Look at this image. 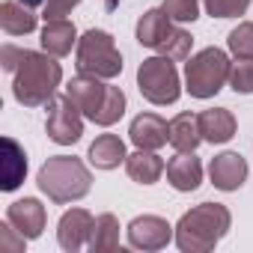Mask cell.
<instances>
[{
	"label": "cell",
	"mask_w": 253,
	"mask_h": 253,
	"mask_svg": "<svg viewBox=\"0 0 253 253\" xmlns=\"http://www.w3.org/2000/svg\"><path fill=\"white\" fill-rule=\"evenodd\" d=\"M125 238L134 250H164L170 241H176V226H170L161 214H137L125 226Z\"/></svg>",
	"instance_id": "8"
},
{
	"label": "cell",
	"mask_w": 253,
	"mask_h": 253,
	"mask_svg": "<svg viewBox=\"0 0 253 253\" xmlns=\"http://www.w3.org/2000/svg\"><path fill=\"white\" fill-rule=\"evenodd\" d=\"M203 161L194 155V152H176L170 161H167V182L173 191L179 194H191L203 185Z\"/></svg>",
	"instance_id": "14"
},
{
	"label": "cell",
	"mask_w": 253,
	"mask_h": 253,
	"mask_svg": "<svg viewBox=\"0 0 253 253\" xmlns=\"http://www.w3.org/2000/svg\"><path fill=\"white\" fill-rule=\"evenodd\" d=\"M122 167L128 173V179L137 182V185H155L167 173V164L155 149H134L128 158H125Z\"/></svg>",
	"instance_id": "18"
},
{
	"label": "cell",
	"mask_w": 253,
	"mask_h": 253,
	"mask_svg": "<svg viewBox=\"0 0 253 253\" xmlns=\"http://www.w3.org/2000/svg\"><path fill=\"white\" fill-rule=\"evenodd\" d=\"M247 176H250V167H247V158L241 152L226 149V152H220V155H214L209 161V179H211V185L217 191L232 194L247 182Z\"/></svg>",
	"instance_id": "10"
},
{
	"label": "cell",
	"mask_w": 253,
	"mask_h": 253,
	"mask_svg": "<svg viewBox=\"0 0 253 253\" xmlns=\"http://www.w3.org/2000/svg\"><path fill=\"white\" fill-rule=\"evenodd\" d=\"M27 241H30V238H24L9 220L0 223V250H3V253H21V250L27 247Z\"/></svg>",
	"instance_id": "30"
},
{
	"label": "cell",
	"mask_w": 253,
	"mask_h": 253,
	"mask_svg": "<svg viewBox=\"0 0 253 253\" xmlns=\"http://www.w3.org/2000/svg\"><path fill=\"white\" fill-rule=\"evenodd\" d=\"M119 217L104 211L95 217V229H92V238H89V250L92 253H110L119 247Z\"/></svg>",
	"instance_id": "23"
},
{
	"label": "cell",
	"mask_w": 253,
	"mask_h": 253,
	"mask_svg": "<svg viewBox=\"0 0 253 253\" xmlns=\"http://www.w3.org/2000/svg\"><path fill=\"white\" fill-rule=\"evenodd\" d=\"M63 84V66L48 51H27L21 54L18 69L12 72V95L21 107H48Z\"/></svg>",
	"instance_id": "1"
},
{
	"label": "cell",
	"mask_w": 253,
	"mask_h": 253,
	"mask_svg": "<svg viewBox=\"0 0 253 253\" xmlns=\"http://www.w3.org/2000/svg\"><path fill=\"white\" fill-rule=\"evenodd\" d=\"M200 131H203L206 143L220 146V143H229L235 137L238 122H235L229 107H209V110L200 113Z\"/></svg>",
	"instance_id": "17"
},
{
	"label": "cell",
	"mask_w": 253,
	"mask_h": 253,
	"mask_svg": "<svg viewBox=\"0 0 253 253\" xmlns=\"http://www.w3.org/2000/svg\"><path fill=\"white\" fill-rule=\"evenodd\" d=\"M104 92H107V84L101 78H92V75H75L69 84H66V95L81 107V113L86 119H92L104 101Z\"/></svg>",
	"instance_id": "13"
},
{
	"label": "cell",
	"mask_w": 253,
	"mask_h": 253,
	"mask_svg": "<svg viewBox=\"0 0 253 253\" xmlns=\"http://www.w3.org/2000/svg\"><path fill=\"white\" fill-rule=\"evenodd\" d=\"M36 185L39 191L57 203V206H69V203H78L89 194L92 188V173L89 167L75 158V155H51L39 173H36Z\"/></svg>",
	"instance_id": "3"
},
{
	"label": "cell",
	"mask_w": 253,
	"mask_h": 253,
	"mask_svg": "<svg viewBox=\"0 0 253 253\" xmlns=\"http://www.w3.org/2000/svg\"><path fill=\"white\" fill-rule=\"evenodd\" d=\"M92 229H95V217L86 209H69V211H63V217L57 223V244L66 253L89 250Z\"/></svg>",
	"instance_id": "9"
},
{
	"label": "cell",
	"mask_w": 253,
	"mask_h": 253,
	"mask_svg": "<svg viewBox=\"0 0 253 253\" xmlns=\"http://www.w3.org/2000/svg\"><path fill=\"white\" fill-rule=\"evenodd\" d=\"M232 226V214L223 203H200L188 209L176 223V247L182 253L214 250Z\"/></svg>",
	"instance_id": "2"
},
{
	"label": "cell",
	"mask_w": 253,
	"mask_h": 253,
	"mask_svg": "<svg viewBox=\"0 0 253 253\" xmlns=\"http://www.w3.org/2000/svg\"><path fill=\"white\" fill-rule=\"evenodd\" d=\"M191 48H194V36L176 24L155 54H164V57H170V60H176V63H185V60L191 57Z\"/></svg>",
	"instance_id": "25"
},
{
	"label": "cell",
	"mask_w": 253,
	"mask_h": 253,
	"mask_svg": "<svg viewBox=\"0 0 253 253\" xmlns=\"http://www.w3.org/2000/svg\"><path fill=\"white\" fill-rule=\"evenodd\" d=\"M128 140L134 149H164L170 143V122L158 113H137L128 125Z\"/></svg>",
	"instance_id": "11"
},
{
	"label": "cell",
	"mask_w": 253,
	"mask_h": 253,
	"mask_svg": "<svg viewBox=\"0 0 253 253\" xmlns=\"http://www.w3.org/2000/svg\"><path fill=\"white\" fill-rule=\"evenodd\" d=\"M137 89L140 95L155 104V107H167L176 104L182 95V78L176 69V60L164 57V54H152L137 66Z\"/></svg>",
	"instance_id": "6"
},
{
	"label": "cell",
	"mask_w": 253,
	"mask_h": 253,
	"mask_svg": "<svg viewBox=\"0 0 253 253\" xmlns=\"http://www.w3.org/2000/svg\"><path fill=\"white\" fill-rule=\"evenodd\" d=\"M161 9L170 15V21L176 24H194L200 18V9H203V0H164Z\"/></svg>",
	"instance_id": "27"
},
{
	"label": "cell",
	"mask_w": 253,
	"mask_h": 253,
	"mask_svg": "<svg viewBox=\"0 0 253 253\" xmlns=\"http://www.w3.org/2000/svg\"><path fill=\"white\" fill-rule=\"evenodd\" d=\"M81 6V0H45L42 6V18L45 21H54V18H66L72 15V9Z\"/></svg>",
	"instance_id": "31"
},
{
	"label": "cell",
	"mask_w": 253,
	"mask_h": 253,
	"mask_svg": "<svg viewBox=\"0 0 253 253\" xmlns=\"http://www.w3.org/2000/svg\"><path fill=\"white\" fill-rule=\"evenodd\" d=\"M6 220L24 235V238H39L48 226V211L45 206L36 200V197H24V200H15L9 209H6Z\"/></svg>",
	"instance_id": "12"
},
{
	"label": "cell",
	"mask_w": 253,
	"mask_h": 253,
	"mask_svg": "<svg viewBox=\"0 0 253 253\" xmlns=\"http://www.w3.org/2000/svg\"><path fill=\"white\" fill-rule=\"evenodd\" d=\"M0 27L6 36H27L39 27V15L21 0H3L0 3Z\"/></svg>",
	"instance_id": "22"
},
{
	"label": "cell",
	"mask_w": 253,
	"mask_h": 253,
	"mask_svg": "<svg viewBox=\"0 0 253 253\" xmlns=\"http://www.w3.org/2000/svg\"><path fill=\"white\" fill-rule=\"evenodd\" d=\"M75 66L81 75H92V78H101V81H113L122 75V54L113 42V36L107 30H86L81 39H78V48H75Z\"/></svg>",
	"instance_id": "5"
},
{
	"label": "cell",
	"mask_w": 253,
	"mask_h": 253,
	"mask_svg": "<svg viewBox=\"0 0 253 253\" xmlns=\"http://www.w3.org/2000/svg\"><path fill=\"white\" fill-rule=\"evenodd\" d=\"M229 89L235 95H253V57L250 60H235L229 72Z\"/></svg>",
	"instance_id": "28"
},
{
	"label": "cell",
	"mask_w": 253,
	"mask_h": 253,
	"mask_svg": "<svg viewBox=\"0 0 253 253\" xmlns=\"http://www.w3.org/2000/svg\"><path fill=\"white\" fill-rule=\"evenodd\" d=\"M24 6H30V9H36V6H45V0H21Z\"/></svg>",
	"instance_id": "33"
},
{
	"label": "cell",
	"mask_w": 253,
	"mask_h": 253,
	"mask_svg": "<svg viewBox=\"0 0 253 253\" xmlns=\"http://www.w3.org/2000/svg\"><path fill=\"white\" fill-rule=\"evenodd\" d=\"M226 48L235 60H250L253 57V21H238L226 36Z\"/></svg>",
	"instance_id": "26"
},
{
	"label": "cell",
	"mask_w": 253,
	"mask_h": 253,
	"mask_svg": "<svg viewBox=\"0 0 253 253\" xmlns=\"http://www.w3.org/2000/svg\"><path fill=\"white\" fill-rule=\"evenodd\" d=\"M229 72H232L229 54L209 45L185 60V92L200 101L214 98L223 86H229Z\"/></svg>",
	"instance_id": "4"
},
{
	"label": "cell",
	"mask_w": 253,
	"mask_h": 253,
	"mask_svg": "<svg viewBox=\"0 0 253 253\" xmlns=\"http://www.w3.org/2000/svg\"><path fill=\"white\" fill-rule=\"evenodd\" d=\"M27 179V152L15 137H3V155H0V191H18Z\"/></svg>",
	"instance_id": "15"
},
{
	"label": "cell",
	"mask_w": 253,
	"mask_h": 253,
	"mask_svg": "<svg viewBox=\"0 0 253 253\" xmlns=\"http://www.w3.org/2000/svg\"><path fill=\"white\" fill-rule=\"evenodd\" d=\"M176 27V21H170V15L164 9H146L140 18H137V27H134V36L143 48H152L158 51L161 42L170 36V30Z\"/></svg>",
	"instance_id": "19"
},
{
	"label": "cell",
	"mask_w": 253,
	"mask_h": 253,
	"mask_svg": "<svg viewBox=\"0 0 253 253\" xmlns=\"http://www.w3.org/2000/svg\"><path fill=\"white\" fill-rule=\"evenodd\" d=\"M203 9L211 18H238L250 9V0H203Z\"/></svg>",
	"instance_id": "29"
},
{
	"label": "cell",
	"mask_w": 253,
	"mask_h": 253,
	"mask_svg": "<svg viewBox=\"0 0 253 253\" xmlns=\"http://www.w3.org/2000/svg\"><path fill=\"white\" fill-rule=\"evenodd\" d=\"M203 143V131H200V113L182 110L170 119V146L176 152H197V146Z\"/></svg>",
	"instance_id": "21"
},
{
	"label": "cell",
	"mask_w": 253,
	"mask_h": 253,
	"mask_svg": "<svg viewBox=\"0 0 253 253\" xmlns=\"http://www.w3.org/2000/svg\"><path fill=\"white\" fill-rule=\"evenodd\" d=\"M45 134L57 146H72L84 137V113L81 107L63 92L48 101V116H45Z\"/></svg>",
	"instance_id": "7"
},
{
	"label": "cell",
	"mask_w": 253,
	"mask_h": 253,
	"mask_svg": "<svg viewBox=\"0 0 253 253\" xmlns=\"http://www.w3.org/2000/svg\"><path fill=\"white\" fill-rule=\"evenodd\" d=\"M78 27L69 21V18H54V21H45L42 33H39V45L42 51H48L51 57H69L72 48H78Z\"/></svg>",
	"instance_id": "16"
},
{
	"label": "cell",
	"mask_w": 253,
	"mask_h": 253,
	"mask_svg": "<svg viewBox=\"0 0 253 253\" xmlns=\"http://www.w3.org/2000/svg\"><path fill=\"white\" fill-rule=\"evenodd\" d=\"M125 158H128V152H125V143L116 134H98L86 149V161L95 170H104V173L125 164Z\"/></svg>",
	"instance_id": "20"
},
{
	"label": "cell",
	"mask_w": 253,
	"mask_h": 253,
	"mask_svg": "<svg viewBox=\"0 0 253 253\" xmlns=\"http://www.w3.org/2000/svg\"><path fill=\"white\" fill-rule=\"evenodd\" d=\"M21 54H24V48L3 45V48H0V66H3L6 72H15V69H18V63H21Z\"/></svg>",
	"instance_id": "32"
},
{
	"label": "cell",
	"mask_w": 253,
	"mask_h": 253,
	"mask_svg": "<svg viewBox=\"0 0 253 253\" xmlns=\"http://www.w3.org/2000/svg\"><path fill=\"white\" fill-rule=\"evenodd\" d=\"M125 104H128V98H125L122 86H113V84H107L104 101H101L98 113L92 116V122H95V125H101V128H110L113 122H119V119L125 116Z\"/></svg>",
	"instance_id": "24"
}]
</instances>
